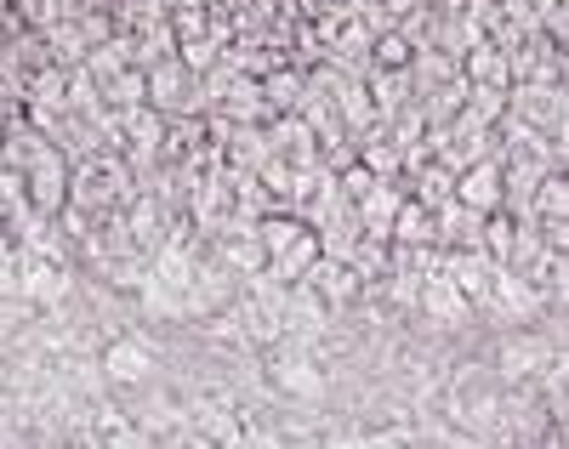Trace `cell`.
Segmentation results:
<instances>
[{
	"label": "cell",
	"instance_id": "obj_4",
	"mask_svg": "<svg viewBox=\"0 0 569 449\" xmlns=\"http://www.w3.org/2000/svg\"><path fill=\"white\" fill-rule=\"evenodd\" d=\"M416 319H427V330H445V336H461L472 319V302L445 279V273H421V290H416Z\"/></svg>",
	"mask_w": 569,
	"mask_h": 449
},
{
	"label": "cell",
	"instance_id": "obj_5",
	"mask_svg": "<svg viewBox=\"0 0 569 449\" xmlns=\"http://www.w3.org/2000/svg\"><path fill=\"white\" fill-rule=\"evenodd\" d=\"M23 199H29L40 217H58L69 206V160L58 154L52 142H46L40 154L23 166Z\"/></svg>",
	"mask_w": 569,
	"mask_h": 449
},
{
	"label": "cell",
	"instance_id": "obj_3",
	"mask_svg": "<svg viewBox=\"0 0 569 449\" xmlns=\"http://www.w3.org/2000/svg\"><path fill=\"white\" fill-rule=\"evenodd\" d=\"M563 353V347H552L536 325H518V330H501V341H496V381L501 387H518V381H536L552 359Z\"/></svg>",
	"mask_w": 569,
	"mask_h": 449
},
{
	"label": "cell",
	"instance_id": "obj_13",
	"mask_svg": "<svg viewBox=\"0 0 569 449\" xmlns=\"http://www.w3.org/2000/svg\"><path fill=\"white\" fill-rule=\"evenodd\" d=\"M58 449H80V443H74V438H69V443H58Z\"/></svg>",
	"mask_w": 569,
	"mask_h": 449
},
{
	"label": "cell",
	"instance_id": "obj_9",
	"mask_svg": "<svg viewBox=\"0 0 569 449\" xmlns=\"http://www.w3.org/2000/svg\"><path fill=\"white\" fill-rule=\"evenodd\" d=\"M257 86H262V109H268V120H273V114H297L302 91H308V74H302L297 63H279V69H268Z\"/></svg>",
	"mask_w": 569,
	"mask_h": 449
},
{
	"label": "cell",
	"instance_id": "obj_7",
	"mask_svg": "<svg viewBox=\"0 0 569 449\" xmlns=\"http://www.w3.org/2000/svg\"><path fill=\"white\" fill-rule=\"evenodd\" d=\"M456 206H467V211H479V217H490V211H501V160L490 154V160H472L467 171H456Z\"/></svg>",
	"mask_w": 569,
	"mask_h": 449
},
{
	"label": "cell",
	"instance_id": "obj_6",
	"mask_svg": "<svg viewBox=\"0 0 569 449\" xmlns=\"http://www.w3.org/2000/svg\"><path fill=\"white\" fill-rule=\"evenodd\" d=\"M439 273L467 296L472 302V313H479L485 302H490V285H496V273H501V262H490L485 251H445V262H439Z\"/></svg>",
	"mask_w": 569,
	"mask_h": 449
},
{
	"label": "cell",
	"instance_id": "obj_12",
	"mask_svg": "<svg viewBox=\"0 0 569 449\" xmlns=\"http://www.w3.org/2000/svg\"><path fill=\"white\" fill-rule=\"evenodd\" d=\"M284 449H325L319 438H308V432H297V438H284Z\"/></svg>",
	"mask_w": 569,
	"mask_h": 449
},
{
	"label": "cell",
	"instance_id": "obj_8",
	"mask_svg": "<svg viewBox=\"0 0 569 449\" xmlns=\"http://www.w3.org/2000/svg\"><path fill=\"white\" fill-rule=\"evenodd\" d=\"M302 279H308V285L319 290V302H325L330 313H337V319H342V313H348V308L359 302V296H365L359 273H353L348 262H337V257H319V262H313V268H308Z\"/></svg>",
	"mask_w": 569,
	"mask_h": 449
},
{
	"label": "cell",
	"instance_id": "obj_2",
	"mask_svg": "<svg viewBox=\"0 0 569 449\" xmlns=\"http://www.w3.org/2000/svg\"><path fill=\"white\" fill-rule=\"evenodd\" d=\"M142 86H149V109L166 120H188V114H206V91L200 74L188 69L182 58H160L142 69Z\"/></svg>",
	"mask_w": 569,
	"mask_h": 449
},
{
	"label": "cell",
	"instance_id": "obj_10",
	"mask_svg": "<svg viewBox=\"0 0 569 449\" xmlns=\"http://www.w3.org/2000/svg\"><path fill=\"white\" fill-rule=\"evenodd\" d=\"M388 245H433V211L405 193L393 211V228H388Z\"/></svg>",
	"mask_w": 569,
	"mask_h": 449
},
{
	"label": "cell",
	"instance_id": "obj_1",
	"mask_svg": "<svg viewBox=\"0 0 569 449\" xmlns=\"http://www.w3.org/2000/svg\"><path fill=\"white\" fill-rule=\"evenodd\" d=\"M98 370L109 381V392H142V387H154L166 381V365L154 353V341L142 336V330H114L103 347H98Z\"/></svg>",
	"mask_w": 569,
	"mask_h": 449
},
{
	"label": "cell",
	"instance_id": "obj_11",
	"mask_svg": "<svg viewBox=\"0 0 569 449\" xmlns=\"http://www.w3.org/2000/svg\"><path fill=\"white\" fill-rule=\"evenodd\" d=\"M233 449H284V432H279L273 421H257V416H246V438L233 443Z\"/></svg>",
	"mask_w": 569,
	"mask_h": 449
}]
</instances>
